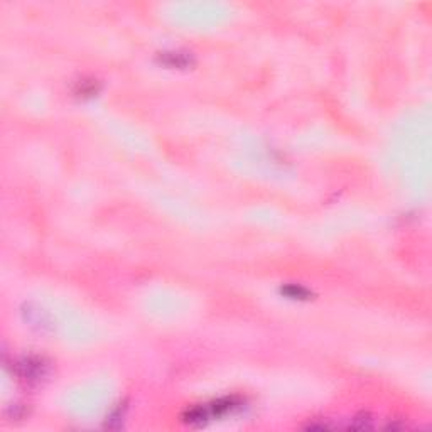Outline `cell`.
<instances>
[{
  "label": "cell",
  "instance_id": "3",
  "mask_svg": "<svg viewBox=\"0 0 432 432\" xmlns=\"http://www.w3.org/2000/svg\"><path fill=\"white\" fill-rule=\"evenodd\" d=\"M285 292H287V295L289 297H295V299H303L306 294V290L304 289H300V287H295V285H290V287H287L285 289Z\"/></svg>",
  "mask_w": 432,
  "mask_h": 432
},
{
  "label": "cell",
  "instance_id": "1",
  "mask_svg": "<svg viewBox=\"0 0 432 432\" xmlns=\"http://www.w3.org/2000/svg\"><path fill=\"white\" fill-rule=\"evenodd\" d=\"M17 371L21 380L27 383H39L48 373V365L41 358H24L17 363Z\"/></svg>",
  "mask_w": 432,
  "mask_h": 432
},
{
  "label": "cell",
  "instance_id": "2",
  "mask_svg": "<svg viewBox=\"0 0 432 432\" xmlns=\"http://www.w3.org/2000/svg\"><path fill=\"white\" fill-rule=\"evenodd\" d=\"M164 63L169 64V66H188L189 64V56H186L183 53H164Z\"/></svg>",
  "mask_w": 432,
  "mask_h": 432
}]
</instances>
